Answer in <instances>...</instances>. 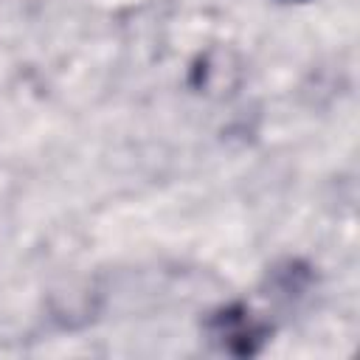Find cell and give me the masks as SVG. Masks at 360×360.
<instances>
[{
	"label": "cell",
	"mask_w": 360,
	"mask_h": 360,
	"mask_svg": "<svg viewBox=\"0 0 360 360\" xmlns=\"http://www.w3.org/2000/svg\"><path fill=\"white\" fill-rule=\"evenodd\" d=\"M290 3H301V0H290Z\"/></svg>",
	"instance_id": "cell-2"
},
{
	"label": "cell",
	"mask_w": 360,
	"mask_h": 360,
	"mask_svg": "<svg viewBox=\"0 0 360 360\" xmlns=\"http://www.w3.org/2000/svg\"><path fill=\"white\" fill-rule=\"evenodd\" d=\"M205 329L211 340L231 357H253L264 349V343L273 335L270 321L259 318L248 304L233 301L225 307H217L205 318Z\"/></svg>",
	"instance_id": "cell-1"
}]
</instances>
